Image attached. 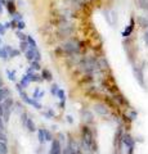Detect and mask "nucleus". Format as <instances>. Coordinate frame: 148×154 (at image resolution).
I'll list each match as a JSON object with an SVG mask.
<instances>
[{
    "instance_id": "nucleus-20",
    "label": "nucleus",
    "mask_w": 148,
    "mask_h": 154,
    "mask_svg": "<svg viewBox=\"0 0 148 154\" xmlns=\"http://www.w3.org/2000/svg\"><path fill=\"white\" fill-rule=\"evenodd\" d=\"M139 22H140V25L143 26V27H148V19L147 18H139Z\"/></svg>"
},
{
    "instance_id": "nucleus-28",
    "label": "nucleus",
    "mask_w": 148,
    "mask_h": 154,
    "mask_svg": "<svg viewBox=\"0 0 148 154\" xmlns=\"http://www.w3.org/2000/svg\"><path fill=\"white\" fill-rule=\"evenodd\" d=\"M2 12H3V8H2V5H0V14H2Z\"/></svg>"
},
{
    "instance_id": "nucleus-7",
    "label": "nucleus",
    "mask_w": 148,
    "mask_h": 154,
    "mask_svg": "<svg viewBox=\"0 0 148 154\" xmlns=\"http://www.w3.org/2000/svg\"><path fill=\"white\" fill-rule=\"evenodd\" d=\"M122 143L125 144V145H126L129 149H130V150H133V148H134V140H133L131 136H129V135H124Z\"/></svg>"
},
{
    "instance_id": "nucleus-12",
    "label": "nucleus",
    "mask_w": 148,
    "mask_h": 154,
    "mask_svg": "<svg viewBox=\"0 0 148 154\" xmlns=\"http://www.w3.org/2000/svg\"><path fill=\"white\" fill-rule=\"evenodd\" d=\"M63 154H76V152H75V149H74V145H72V144H68L67 148L65 149V153H63Z\"/></svg>"
},
{
    "instance_id": "nucleus-25",
    "label": "nucleus",
    "mask_w": 148,
    "mask_h": 154,
    "mask_svg": "<svg viewBox=\"0 0 148 154\" xmlns=\"http://www.w3.org/2000/svg\"><path fill=\"white\" fill-rule=\"evenodd\" d=\"M4 32H5V26L0 25V35H4Z\"/></svg>"
},
{
    "instance_id": "nucleus-17",
    "label": "nucleus",
    "mask_w": 148,
    "mask_h": 154,
    "mask_svg": "<svg viewBox=\"0 0 148 154\" xmlns=\"http://www.w3.org/2000/svg\"><path fill=\"white\" fill-rule=\"evenodd\" d=\"M7 57H9V54H8V50L4 48V49H0V58H7Z\"/></svg>"
},
{
    "instance_id": "nucleus-15",
    "label": "nucleus",
    "mask_w": 148,
    "mask_h": 154,
    "mask_svg": "<svg viewBox=\"0 0 148 154\" xmlns=\"http://www.w3.org/2000/svg\"><path fill=\"white\" fill-rule=\"evenodd\" d=\"M44 95V91H39V90H35V93H34V99H41V96Z\"/></svg>"
},
{
    "instance_id": "nucleus-10",
    "label": "nucleus",
    "mask_w": 148,
    "mask_h": 154,
    "mask_svg": "<svg viewBox=\"0 0 148 154\" xmlns=\"http://www.w3.org/2000/svg\"><path fill=\"white\" fill-rule=\"evenodd\" d=\"M133 28H134V21H133V19H131L130 25H129V26L125 28V31L122 32V36H124V37H128V36H129V35H130V33L133 32Z\"/></svg>"
},
{
    "instance_id": "nucleus-6",
    "label": "nucleus",
    "mask_w": 148,
    "mask_h": 154,
    "mask_svg": "<svg viewBox=\"0 0 148 154\" xmlns=\"http://www.w3.org/2000/svg\"><path fill=\"white\" fill-rule=\"evenodd\" d=\"M49 154H62V149H61V143L58 140H53L50 146V152Z\"/></svg>"
},
{
    "instance_id": "nucleus-29",
    "label": "nucleus",
    "mask_w": 148,
    "mask_h": 154,
    "mask_svg": "<svg viewBox=\"0 0 148 154\" xmlns=\"http://www.w3.org/2000/svg\"><path fill=\"white\" fill-rule=\"evenodd\" d=\"M0 3H2V4H4V3H5V0H0Z\"/></svg>"
},
{
    "instance_id": "nucleus-19",
    "label": "nucleus",
    "mask_w": 148,
    "mask_h": 154,
    "mask_svg": "<svg viewBox=\"0 0 148 154\" xmlns=\"http://www.w3.org/2000/svg\"><path fill=\"white\" fill-rule=\"evenodd\" d=\"M17 36L21 38V41H27V36H26V35H23L21 31H17Z\"/></svg>"
},
{
    "instance_id": "nucleus-30",
    "label": "nucleus",
    "mask_w": 148,
    "mask_h": 154,
    "mask_svg": "<svg viewBox=\"0 0 148 154\" xmlns=\"http://www.w3.org/2000/svg\"><path fill=\"white\" fill-rule=\"evenodd\" d=\"M0 44H2V38H0Z\"/></svg>"
},
{
    "instance_id": "nucleus-4",
    "label": "nucleus",
    "mask_w": 148,
    "mask_h": 154,
    "mask_svg": "<svg viewBox=\"0 0 148 154\" xmlns=\"http://www.w3.org/2000/svg\"><path fill=\"white\" fill-rule=\"evenodd\" d=\"M20 94H21V96H22V99L25 100L26 103H28V104H31V105H34L35 108H41V104L40 103H37L36 102V99H31V98H28V96L25 94V91H20Z\"/></svg>"
},
{
    "instance_id": "nucleus-1",
    "label": "nucleus",
    "mask_w": 148,
    "mask_h": 154,
    "mask_svg": "<svg viewBox=\"0 0 148 154\" xmlns=\"http://www.w3.org/2000/svg\"><path fill=\"white\" fill-rule=\"evenodd\" d=\"M22 123L27 130H30V132H34L36 130L35 123L32 122V119L30 117H27V114H25V113H22Z\"/></svg>"
},
{
    "instance_id": "nucleus-16",
    "label": "nucleus",
    "mask_w": 148,
    "mask_h": 154,
    "mask_svg": "<svg viewBox=\"0 0 148 154\" xmlns=\"http://www.w3.org/2000/svg\"><path fill=\"white\" fill-rule=\"evenodd\" d=\"M7 8L9 9V13H13V12H14V5H13V2H12V0H8Z\"/></svg>"
},
{
    "instance_id": "nucleus-13",
    "label": "nucleus",
    "mask_w": 148,
    "mask_h": 154,
    "mask_svg": "<svg viewBox=\"0 0 148 154\" xmlns=\"http://www.w3.org/2000/svg\"><path fill=\"white\" fill-rule=\"evenodd\" d=\"M27 41H28V44H30V48H31V49H37L36 42H35V40H34V38H32L31 36H28V35H27Z\"/></svg>"
},
{
    "instance_id": "nucleus-14",
    "label": "nucleus",
    "mask_w": 148,
    "mask_h": 154,
    "mask_svg": "<svg viewBox=\"0 0 148 154\" xmlns=\"http://www.w3.org/2000/svg\"><path fill=\"white\" fill-rule=\"evenodd\" d=\"M8 153V146L4 141H0V154H7Z\"/></svg>"
},
{
    "instance_id": "nucleus-27",
    "label": "nucleus",
    "mask_w": 148,
    "mask_h": 154,
    "mask_svg": "<svg viewBox=\"0 0 148 154\" xmlns=\"http://www.w3.org/2000/svg\"><path fill=\"white\" fill-rule=\"evenodd\" d=\"M146 36L148 37V27H147V31H146Z\"/></svg>"
},
{
    "instance_id": "nucleus-26",
    "label": "nucleus",
    "mask_w": 148,
    "mask_h": 154,
    "mask_svg": "<svg viewBox=\"0 0 148 154\" xmlns=\"http://www.w3.org/2000/svg\"><path fill=\"white\" fill-rule=\"evenodd\" d=\"M4 116V109H3V105L0 104V117H3Z\"/></svg>"
},
{
    "instance_id": "nucleus-21",
    "label": "nucleus",
    "mask_w": 148,
    "mask_h": 154,
    "mask_svg": "<svg viewBox=\"0 0 148 154\" xmlns=\"http://www.w3.org/2000/svg\"><path fill=\"white\" fill-rule=\"evenodd\" d=\"M7 75L9 76V79H11V80L16 79V72H14V71H7Z\"/></svg>"
},
{
    "instance_id": "nucleus-3",
    "label": "nucleus",
    "mask_w": 148,
    "mask_h": 154,
    "mask_svg": "<svg viewBox=\"0 0 148 154\" xmlns=\"http://www.w3.org/2000/svg\"><path fill=\"white\" fill-rule=\"evenodd\" d=\"M25 54H26V58L30 62H34V60L39 62L40 60V53L37 51V49H31V48H30V49H28Z\"/></svg>"
},
{
    "instance_id": "nucleus-23",
    "label": "nucleus",
    "mask_w": 148,
    "mask_h": 154,
    "mask_svg": "<svg viewBox=\"0 0 148 154\" xmlns=\"http://www.w3.org/2000/svg\"><path fill=\"white\" fill-rule=\"evenodd\" d=\"M17 27H18V30H23V28H25V22L23 21L17 22Z\"/></svg>"
},
{
    "instance_id": "nucleus-18",
    "label": "nucleus",
    "mask_w": 148,
    "mask_h": 154,
    "mask_svg": "<svg viewBox=\"0 0 148 154\" xmlns=\"http://www.w3.org/2000/svg\"><path fill=\"white\" fill-rule=\"evenodd\" d=\"M0 141H4V143L7 141V135L4 132V130H2V128H0Z\"/></svg>"
},
{
    "instance_id": "nucleus-8",
    "label": "nucleus",
    "mask_w": 148,
    "mask_h": 154,
    "mask_svg": "<svg viewBox=\"0 0 148 154\" xmlns=\"http://www.w3.org/2000/svg\"><path fill=\"white\" fill-rule=\"evenodd\" d=\"M94 109H95V112H98L99 114H102V116L108 114V109L104 107V105H102V104H95Z\"/></svg>"
},
{
    "instance_id": "nucleus-24",
    "label": "nucleus",
    "mask_w": 148,
    "mask_h": 154,
    "mask_svg": "<svg viewBox=\"0 0 148 154\" xmlns=\"http://www.w3.org/2000/svg\"><path fill=\"white\" fill-rule=\"evenodd\" d=\"M43 76H44V79H45V80H50V79H52V75H50V73H48V71H44V72H43Z\"/></svg>"
},
{
    "instance_id": "nucleus-9",
    "label": "nucleus",
    "mask_w": 148,
    "mask_h": 154,
    "mask_svg": "<svg viewBox=\"0 0 148 154\" xmlns=\"http://www.w3.org/2000/svg\"><path fill=\"white\" fill-rule=\"evenodd\" d=\"M9 95V90L7 88H0V103L4 102Z\"/></svg>"
},
{
    "instance_id": "nucleus-2",
    "label": "nucleus",
    "mask_w": 148,
    "mask_h": 154,
    "mask_svg": "<svg viewBox=\"0 0 148 154\" xmlns=\"http://www.w3.org/2000/svg\"><path fill=\"white\" fill-rule=\"evenodd\" d=\"M37 137H39V141L43 144L44 141L52 140V134L45 128H40L39 131H37Z\"/></svg>"
},
{
    "instance_id": "nucleus-22",
    "label": "nucleus",
    "mask_w": 148,
    "mask_h": 154,
    "mask_svg": "<svg viewBox=\"0 0 148 154\" xmlns=\"http://www.w3.org/2000/svg\"><path fill=\"white\" fill-rule=\"evenodd\" d=\"M58 91H59L58 85H53V86H52V94H58Z\"/></svg>"
},
{
    "instance_id": "nucleus-5",
    "label": "nucleus",
    "mask_w": 148,
    "mask_h": 154,
    "mask_svg": "<svg viewBox=\"0 0 148 154\" xmlns=\"http://www.w3.org/2000/svg\"><path fill=\"white\" fill-rule=\"evenodd\" d=\"M65 49L68 53H77L80 48H79V44L76 41H68L65 44Z\"/></svg>"
},
{
    "instance_id": "nucleus-11",
    "label": "nucleus",
    "mask_w": 148,
    "mask_h": 154,
    "mask_svg": "<svg viewBox=\"0 0 148 154\" xmlns=\"http://www.w3.org/2000/svg\"><path fill=\"white\" fill-rule=\"evenodd\" d=\"M58 98L61 99V103H62V105H65V102H66V95H65V91L62 90V89H59V91H58Z\"/></svg>"
}]
</instances>
